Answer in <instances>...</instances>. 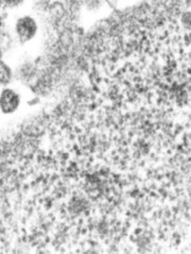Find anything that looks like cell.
<instances>
[{
	"mask_svg": "<svg viewBox=\"0 0 191 254\" xmlns=\"http://www.w3.org/2000/svg\"><path fill=\"white\" fill-rule=\"evenodd\" d=\"M38 32V25L30 16H23L15 22V34L21 44L30 42Z\"/></svg>",
	"mask_w": 191,
	"mask_h": 254,
	"instance_id": "6da1fadb",
	"label": "cell"
},
{
	"mask_svg": "<svg viewBox=\"0 0 191 254\" xmlns=\"http://www.w3.org/2000/svg\"><path fill=\"white\" fill-rule=\"evenodd\" d=\"M20 104V96L10 87H5L0 93V111L4 114H13Z\"/></svg>",
	"mask_w": 191,
	"mask_h": 254,
	"instance_id": "7a4b0ae2",
	"label": "cell"
},
{
	"mask_svg": "<svg viewBox=\"0 0 191 254\" xmlns=\"http://www.w3.org/2000/svg\"><path fill=\"white\" fill-rule=\"evenodd\" d=\"M12 78V71L3 62L0 61V84H8Z\"/></svg>",
	"mask_w": 191,
	"mask_h": 254,
	"instance_id": "3957f363",
	"label": "cell"
},
{
	"mask_svg": "<svg viewBox=\"0 0 191 254\" xmlns=\"http://www.w3.org/2000/svg\"><path fill=\"white\" fill-rule=\"evenodd\" d=\"M1 1L9 7H14V6H18L19 4L23 3L25 0H1Z\"/></svg>",
	"mask_w": 191,
	"mask_h": 254,
	"instance_id": "277c9868",
	"label": "cell"
}]
</instances>
